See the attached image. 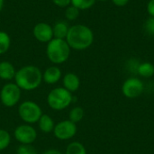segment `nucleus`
Instances as JSON below:
<instances>
[{"label": "nucleus", "mask_w": 154, "mask_h": 154, "mask_svg": "<svg viewBox=\"0 0 154 154\" xmlns=\"http://www.w3.org/2000/svg\"><path fill=\"white\" fill-rule=\"evenodd\" d=\"M65 40L70 49L84 51L89 48L94 42V33L87 25L75 24L69 27Z\"/></svg>", "instance_id": "nucleus-1"}, {"label": "nucleus", "mask_w": 154, "mask_h": 154, "mask_svg": "<svg viewBox=\"0 0 154 154\" xmlns=\"http://www.w3.org/2000/svg\"><path fill=\"white\" fill-rule=\"evenodd\" d=\"M14 83L24 91H32L38 88L42 82V72L34 65H26L16 70Z\"/></svg>", "instance_id": "nucleus-2"}, {"label": "nucleus", "mask_w": 154, "mask_h": 154, "mask_svg": "<svg viewBox=\"0 0 154 154\" xmlns=\"http://www.w3.org/2000/svg\"><path fill=\"white\" fill-rule=\"evenodd\" d=\"M70 50L66 40L53 38L47 44L46 54L51 63L59 65L68 60L70 55Z\"/></svg>", "instance_id": "nucleus-3"}, {"label": "nucleus", "mask_w": 154, "mask_h": 154, "mask_svg": "<svg viewBox=\"0 0 154 154\" xmlns=\"http://www.w3.org/2000/svg\"><path fill=\"white\" fill-rule=\"evenodd\" d=\"M46 101L51 109L54 111H62L72 104L73 97L72 93L63 87H58L48 93Z\"/></svg>", "instance_id": "nucleus-4"}, {"label": "nucleus", "mask_w": 154, "mask_h": 154, "mask_svg": "<svg viewBox=\"0 0 154 154\" xmlns=\"http://www.w3.org/2000/svg\"><path fill=\"white\" fill-rule=\"evenodd\" d=\"M17 112L21 120L28 125L36 124L43 114L41 106L32 100H25L20 103Z\"/></svg>", "instance_id": "nucleus-5"}, {"label": "nucleus", "mask_w": 154, "mask_h": 154, "mask_svg": "<svg viewBox=\"0 0 154 154\" xmlns=\"http://www.w3.org/2000/svg\"><path fill=\"white\" fill-rule=\"evenodd\" d=\"M21 96V88L13 82L5 84L0 90V101L5 107H14L19 104Z\"/></svg>", "instance_id": "nucleus-6"}, {"label": "nucleus", "mask_w": 154, "mask_h": 154, "mask_svg": "<svg viewBox=\"0 0 154 154\" xmlns=\"http://www.w3.org/2000/svg\"><path fill=\"white\" fill-rule=\"evenodd\" d=\"M77 124L67 119L55 124L52 134L56 139L60 141H67L72 139L77 134Z\"/></svg>", "instance_id": "nucleus-7"}, {"label": "nucleus", "mask_w": 154, "mask_h": 154, "mask_svg": "<svg viewBox=\"0 0 154 154\" xmlns=\"http://www.w3.org/2000/svg\"><path fill=\"white\" fill-rule=\"evenodd\" d=\"M14 136L20 144H32L36 141L38 134L32 125L23 124L14 129Z\"/></svg>", "instance_id": "nucleus-8"}, {"label": "nucleus", "mask_w": 154, "mask_h": 154, "mask_svg": "<svg viewBox=\"0 0 154 154\" xmlns=\"http://www.w3.org/2000/svg\"><path fill=\"white\" fill-rule=\"evenodd\" d=\"M144 90L143 82L138 78H129L127 79L122 86L123 95L130 99L139 97Z\"/></svg>", "instance_id": "nucleus-9"}, {"label": "nucleus", "mask_w": 154, "mask_h": 154, "mask_svg": "<svg viewBox=\"0 0 154 154\" xmlns=\"http://www.w3.org/2000/svg\"><path fill=\"white\" fill-rule=\"evenodd\" d=\"M34 38L41 42H49L53 39L52 26L46 23H37L32 30Z\"/></svg>", "instance_id": "nucleus-10"}, {"label": "nucleus", "mask_w": 154, "mask_h": 154, "mask_svg": "<svg viewBox=\"0 0 154 154\" xmlns=\"http://www.w3.org/2000/svg\"><path fill=\"white\" fill-rule=\"evenodd\" d=\"M62 73L58 66H51L47 68L42 73V81L48 85H54L60 81Z\"/></svg>", "instance_id": "nucleus-11"}, {"label": "nucleus", "mask_w": 154, "mask_h": 154, "mask_svg": "<svg viewBox=\"0 0 154 154\" xmlns=\"http://www.w3.org/2000/svg\"><path fill=\"white\" fill-rule=\"evenodd\" d=\"M63 88L70 93H74L79 90L80 87V79L79 76L73 72H68L62 78Z\"/></svg>", "instance_id": "nucleus-12"}, {"label": "nucleus", "mask_w": 154, "mask_h": 154, "mask_svg": "<svg viewBox=\"0 0 154 154\" xmlns=\"http://www.w3.org/2000/svg\"><path fill=\"white\" fill-rule=\"evenodd\" d=\"M16 69L14 66L9 61L0 62V79L3 80L10 81L14 79Z\"/></svg>", "instance_id": "nucleus-13"}, {"label": "nucleus", "mask_w": 154, "mask_h": 154, "mask_svg": "<svg viewBox=\"0 0 154 154\" xmlns=\"http://www.w3.org/2000/svg\"><path fill=\"white\" fill-rule=\"evenodd\" d=\"M37 124H38V127H39L40 131L43 134L52 133L54 126H55V123H54L52 117L47 114H42V116L40 117Z\"/></svg>", "instance_id": "nucleus-14"}, {"label": "nucleus", "mask_w": 154, "mask_h": 154, "mask_svg": "<svg viewBox=\"0 0 154 154\" xmlns=\"http://www.w3.org/2000/svg\"><path fill=\"white\" fill-rule=\"evenodd\" d=\"M69 26L68 25L67 23L63 21H59L57 22L53 26H52V32H53V38L56 39H63L65 40L69 32Z\"/></svg>", "instance_id": "nucleus-15"}, {"label": "nucleus", "mask_w": 154, "mask_h": 154, "mask_svg": "<svg viewBox=\"0 0 154 154\" xmlns=\"http://www.w3.org/2000/svg\"><path fill=\"white\" fill-rule=\"evenodd\" d=\"M138 74L143 78H152L154 75V65L151 62H143L137 68Z\"/></svg>", "instance_id": "nucleus-16"}, {"label": "nucleus", "mask_w": 154, "mask_h": 154, "mask_svg": "<svg viewBox=\"0 0 154 154\" xmlns=\"http://www.w3.org/2000/svg\"><path fill=\"white\" fill-rule=\"evenodd\" d=\"M64 154H88L85 146L79 142H71L68 144Z\"/></svg>", "instance_id": "nucleus-17"}, {"label": "nucleus", "mask_w": 154, "mask_h": 154, "mask_svg": "<svg viewBox=\"0 0 154 154\" xmlns=\"http://www.w3.org/2000/svg\"><path fill=\"white\" fill-rule=\"evenodd\" d=\"M85 112L84 109L80 106H74L73 108L70 109L69 113V120L72 121L73 123L77 124L84 118Z\"/></svg>", "instance_id": "nucleus-18"}, {"label": "nucleus", "mask_w": 154, "mask_h": 154, "mask_svg": "<svg viewBox=\"0 0 154 154\" xmlns=\"http://www.w3.org/2000/svg\"><path fill=\"white\" fill-rule=\"evenodd\" d=\"M11 39L7 32L0 31V55L5 54L10 48Z\"/></svg>", "instance_id": "nucleus-19"}, {"label": "nucleus", "mask_w": 154, "mask_h": 154, "mask_svg": "<svg viewBox=\"0 0 154 154\" xmlns=\"http://www.w3.org/2000/svg\"><path fill=\"white\" fill-rule=\"evenodd\" d=\"M11 143V135L8 131L0 129V151H4L9 147Z\"/></svg>", "instance_id": "nucleus-20"}, {"label": "nucleus", "mask_w": 154, "mask_h": 154, "mask_svg": "<svg viewBox=\"0 0 154 154\" xmlns=\"http://www.w3.org/2000/svg\"><path fill=\"white\" fill-rule=\"evenodd\" d=\"M97 0H71V4L73 6L77 7L79 10H87L91 8Z\"/></svg>", "instance_id": "nucleus-21"}, {"label": "nucleus", "mask_w": 154, "mask_h": 154, "mask_svg": "<svg viewBox=\"0 0 154 154\" xmlns=\"http://www.w3.org/2000/svg\"><path fill=\"white\" fill-rule=\"evenodd\" d=\"M79 9H78L77 7L73 6L72 5H69V6L66 7L65 10V17L69 20V21H74L76 20L79 15Z\"/></svg>", "instance_id": "nucleus-22"}, {"label": "nucleus", "mask_w": 154, "mask_h": 154, "mask_svg": "<svg viewBox=\"0 0 154 154\" xmlns=\"http://www.w3.org/2000/svg\"><path fill=\"white\" fill-rule=\"evenodd\" d=\"M16 154H38L32 144H20L16 150Z\"/></svg>", "instance_id": "nucleus-23"}, {"label": "nucleus", "mask_w": 154, "mask_h": 154, "mask_svg": "<svg viewBox=\"0 0 154 154\" xmlns=\"http://www.w3.org/2000/svg\"><path fill=\"white\" fill-rule=\"evenodd\" d=\"M144 30L148 34L154 36V17L150 16L146 20L144 23Z\"/></svg>", "instance_id": "nucleus-24"}, {"label": "nucleus", "mask_w": 154, "mask_h": 154, "mask_svg": "<svg viewBox=\"0 0 154 154\" xmlns=\"http://www.w3.org/2000/svg\"><path fill=\"white\" fill-rule=\"evenodd\" d=\"M53 4L59 7H67L71 4V0H52Z\"/></svg>", "instance_id": "nucleus-25"}, {"label": "nucleus", "mask_w": 154, "mask_h": 154, "mask_svg": "<svg viewBox=\"0 0 154 154\" xmlns=\"http://www.w3.org/2000/svg\"><path fill=\"white\" fill-rule=\"evenodd\" d=\"M147 12L150 16L154 17V0H150L147 4Z\"/></svg>", "instance_id": "nucleus-26"}, {"label": "nucleus", "mask_w": 154, "mask_h": 154, "mask_svg": "<svg viewBox=\"0 0 154 154\" xmlns=\"http://www.w3.org/2000/svg\"><path fill=\"white\" fill-rule=\"evenodd\" d=\"M129 1L130 0H112L113 4L116 6H119V7L125 6L129 3Z\"/></svg>", "instance_id": "nucleus-27"}, {"label": "nucleus", "mask_w": 154, "mask_h": 154, "mask_svg": "<svg viewBox=\"0 0 154 154\" xmlns=\"http://www.w3.org/2000/svg\"><path fill=\"white\" fill-rule=\"evenodd\" d=\"M41 154H63L59 150H56V149H49V150H46L44 151Z\"/></svg>", "instance_id": "nucleus-28"}, {"label": "nucleus", "mask_w": 154, "mask_h": 154, "mask_svg": "<svg viewBox=\"0 0 154 154\" xmlns=\"http://www.w3.org/2000/svg\"><path fill=\"white\" fill-rule=\"evenodd\" d=\"M4 4H5V1L4 0H0V12L2 11V9L4 7Z\"/></svg>", "instance_id": "nucleus-29"}, {"label": "nucleus", "mask_w": 154, "mask_h": 154, "mask_svg": "<svg viewBox=\"0 0 154 154\" xmlns=\"http://www.w3.org/2000/svg\"><path fill=\"white\" fill-rule=\"evenodd\" d=\"M98 1H100V2H106V1H108V0H98Z\"/></svg>", "instance_id": "nucleus-30"}]
</instances>
